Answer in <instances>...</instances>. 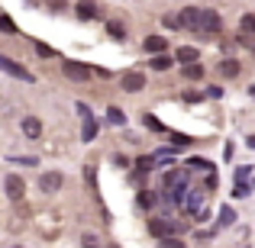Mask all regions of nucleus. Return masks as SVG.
<instances>
[{
	"label": "nucleus",
	"mask_w": 255,
	"mask_h": 248,
	"mask_svg": "<svg viewBox=\"0 0 255 248\" xmlns=\"http://www.w3.org/2000/svg\"><path fill=\"white\" fill-rule=\"evenodd\" d=\"M149 229H152V236L155 239H174V236H181V232H184V226L181 223H174V219H152L149 223Z\"/></svg>",
	"instance_id": "f257e3e1"
},
{
	"label": "nucleus",
	"mask_w": 255,
	"mask_h": 248,
	"mask_svg": "<svg viewBox=\"0 0 255 248\" xmlns=\"http://www.w3.org/2000/svg\"><path fill=\"white\" fill-rule=\"evenodd\" d=\"M223 29V19H220L217 10H200V32H207V36H217V32Z\"/></svg>",
	"instance_id": "f03ea898"
},
{
	"label": "nucleus",
	"mask_w": 255,
	"mask_h": 248,
	"mask_svg": "<svg viewBox=\"0 0 255 248\" xmlns=\"http://www.w3.org/2000/svg\"><path fill=\"white\" fill-rule=\"evenodd\" d=\"M0 71H6L10 78H16V81H29L32 84V75L23 68L19 62H13V58H6V55H0Z\"/></svg>",
	"instance_id": "7ed1b4c3"
},
{
	"label": "nucleus",
	"mask_w": 255,
	"mask_h": 248,
	"mask_svg": "<svg viewBox=\"0 0 255 248\" xmlns=\"http://www.w3.org/2000/svg\"><path fill=\"white\" fill-rule=\"evenodd\" d=\"M178 26H184V29H197V32H200V10H197V6H184V10L178 13Z\"/></svg>",
	"instance_id": "20e7f679"
},
{
	"label": "nucleus",
	"mask_w": 255,
	"mask_h": 248,
	"mask_svg": "<svg viewBox=\"0 0 255 248\" xmlns=\"http://www.w3.org/2000/svg\"><path fill=\"white\" fill-rule=\"evenodd\" d=\"M3 187H6V197H10V200H23L26 184H23V177H19V174H6Z\"/></svg>",
	"instance_id": "39448f33"
},
{
	"label": "nucleus",
	"mask_w": 255,
	"mask_h": 248,
	"mask_svg": "<svg viewBox=\"0 0 255 248\" xmlns=\"http://www.w3.org/2000/svg\"><path fill=\"white\" fill-rule=\"evenodd\" d=\"M184 210H187V213H194V216L204 210V190H200V187H191V190H187V197H184Z\"/></svg>",
	"instance_id": "423d86ee"
},
{
	"label": "nucleus",
	"mask_w": 255,
	"mask_h": 248,
	"mask_svg": "<svg viewBox=\"0 0 255 248\" xmlns=\"http://www.w3.org/2000/svg\"><path fill=\"white\" fill-rule=\"evenodd\" d=\"M145 87V75L142 71H129V75H123V90L126 93H139Z\"/></svg>",
	"instance_id": "0eeeda50"
},
{
	"label": "nucleus",
	"mask_w": 255,
	"mask_h": 248,
	"mask_svg": "<svg viewBox=\"0 0 255 248\" xmlns=\"http://www.w3.org/2000/svg\"><path fill=\"white\" fill-rule=\"evenodd\" d=\"M62 68H65V75H68L71 81H87V78H91V68L81 65V62H65Z\"/></svg>",
	"instance_id": "6e6552de"
},
{
	"label": "nucleus",
	"mask_w": 255,
	"mask_h": 248,
	"mask_svg": "<svg viewBox=\"0 0 255 248\" xmlns=\"http://www.w3.org/2000/svg\"><path fill=\"white\" fill-rule=\"evenodd\" d=\"M39 187H42L45 193H55L58 187H62V174H58V171H49V174H42V177H39Z\"/></svg>",
	"instance_id": "1a4fd4ad"
},
{
	"label": "nucleus",
	"mask_w": 255,
	"mask_h": 248,
	"mask_svg": "<svg viewBox=\"0 0 255 248\" xmlns=\"http://www.w3.org/2000/svg\"><path fill=\"white\" fill-rule=\"evenodd\" d=\"M75 13H78L81 19H94V16H97V3H94V0H78Z\"/></svg>",
	"instance_id": "9d476101"
},
{
	"label": "nucleus",
	"mask_w": 255,
	"mask_h": 248,
	"mask_svg": "<svg viewBox=\"0 0 255 248\" xmlns=\"http://www.w3.org/2000/svg\"><path fill=\"white\" fill-rule=\"evenodd\" d=\"M217 71H220L223 78H236V75H239V62H236V58H223V62L217 65Z\"/></svg>",
	"instance_id": "9b49d317"
},
{
	"label": "nucleus",
	"mask_w": 255,
	"mask_h": 248,
	"mask_svg": "<svg viewBox=\"0 0 255 248\" xmlns=\"http://www.w3.org/2000/svg\"><path fill=\"white\" fill-rule=\"evenodd\" d=\"M23 132H26L29 139H39V136H42V123H39L36 116H26V119H23Z\"/></svg>",
	"instance_id": "f8f14e48"
},
{
	"label": "nucleus",
	"mask_w": 255,
	"mask_h": 248,
	"mask_svg": "<svg viewBox=\"0 0 255 248\" xmlns=\"http://www.w3.org/2000/svg\"><path fill=\"white\" fill-rule=\"evenodd\" d=\"M165 45H168L165 36H149V39H145V52H152V55H162Z\"/></svg>",
	"instance_id": "ddd939ff"
},
{
	"label": "nucleus",
	"mask_w": 255,
	"mask_h": 248,
	"mask_svg": "<svg viewBox=\"0 0 255 248\" xmlns=\"http://www.w3.org/2000/svg\"><path fill=\"white\" fill-rule=\"evenodd\" d=\"M197 58H200V52L194 49V45H181V49H178V62H184V65H194Z\"/></svg>",
	"instance_id": "4468645a"
},
{
	"label": "nucleus",
	"mask_w": 255,
	"mask_h": 248,
	"mask_svg": "<svg viewBox=\"0 0 255 248\" xmlns=\"http://www.w3.org/2000/svg\"><path fill=\"white\" fill-rule=\"evenodd\" d=\"M155 203H158V193L155 190H139V206H142V210H152Z\"/></svg>",
	"instance_id": "2eb2a0df"
},
{
	"label": "nucleus",
	"mask_w": 255,
	"mask_h": 248,
	"mask_svg": "<svg viewBox=\"0 0 255 248\" xmlns=\"http://www.w3.org/2000/svg\"><path fill=\"white\" fill-rule=\"evenodd\" d=\"M149 68H155V71H168L171 68V55H152V62H149Z\"/></svg>",
	"instance_id": "dca6fc26"
},
{
	"label": "nucleus",
	"mask_w": 255,
	"mask_h": 248,
	"mask_svg": "<svg viewBox=\"0 0 255 248\" xmlns=\"http://www.w3.org/2000/svg\"><path fill=\"white\" fill-rule=\"evenodd\" d=\"M107 119H110L113 126H126V113L120 110V106H110V110H107Z\"/></svg>",
	"instance_id": "f3484780"
},
{
	"label": "nucleus",
	"mask_w": 255,
	"mask_h": 248,
	"mask_svg": "<svg viewBox=\"0 0 255 248\" xmlns=\"http://www.w3.org/2000/svg\"><path fill=\"white\" fill-rule=\"evenodd\" d=\"M184 78H187V81H200V78H204V65H197V62L187 65V68H184Z\"/></svg>",
	"instance_id": "a211bd4d"
},
{
	"label": "nucleus",
	"mask_w": 255,
	"mask_h": 248,
	"mask_svg": "<svg viewBox=\"0 0 255 248\" xmlns=\"http://www.w3.org/2000/svg\"><path fill=\"white\" fill-rule=\"evenodd\" d=\"M239 26H243L246 36H255V13H246V16L239 19Z\"/></svg>",
	"instance_id": "6ab92c4d"
},
{
	"label": "nucleus",
	"mask_w": 255,
	"mask_h": 248,
	"mask_svg": "<svg viewBox=\"0 0 255 248\" xmlns=\"http://www.w3.org/2000/svg\"><path fill=\"white\" fill-rule=\"evenodd\" d=\"M0 32H10V36H16V23H13L6 13H0Z\"/></svg>",
	"instance_id": "aec40b11"
},
{
	"label": "nucleus",
	"mask_w": 255,
	"mask_h": 248,
	"mask_svg": "<svg viewBox=\"0 0 255 248\" xmlns=\"http://www.w3.org/2000/svg\"><path fill=\"white\" fill-rule=\"evenodd\" d=\"M252 193V187L246 184V180H236V184H233V197H249Z\"/></svg>",
	"instance_id": "412c9836"
},
{
	"label": "nucleus",
	"mask_w": 255,
	"mask_h": 248,
	"mask_svg": "<svg viewBox=\"0 0 255 248\" xmlns=\"http://www.w3.org/2000/svg\"><path fill=\"white\" fill-rule=\"evenodd\" d=\"M94 136H97V123H94V116H91V119H84V142H91Z\"/></svg>",
	"instance_id": "4be33fe9"
},
{
	"label": "nucleus",
	"mask_w": 255,
	"mask_h": 248,
	"mask_svg": "<svg viewBox=\"0 0 255 248\" xmlns=\"http://www.w3.org/2000/svg\"><path fill=\"white\" fill-rule=\"evenodd\" d=\"M158 248H187V245L174 236V239H158Z\"/></svg>",
	"instance_id": "5701e85b"
},
{
	"label": "nucleus",
	"mask_w": 255,
	"mask_h": 248,
	"mask_svg": "<svg viewBox=\"0 0 255 248\" xmlns=\"http://www.w3.org/2000/svg\"><path fill=\"white\" fill-rule=\"evenodd\" d=\"M187 165H191L194 171H213V167H210V162H207V158H191V162H187Z\"/></svg>",
	"instance_id": "b1692460"
},
{
	"label": "nucleus",
	"mask_w": 255,
	"mask_h": 248,
	"mask_svg": "<svg viewBox=\"0 0 255 248\" xmlns=\"http://www.w3.org/2000/svg\"><path fill=\"white\" fill-rule=\"evenodd\" d=\"M107 32H110L113 39H126V29L120 23H107Z\"/></svg>",
	"instance_id": "393cba45"
},
{
	"label": "nucleus",
	"mask_w": 255,
	"mask_h": 248,
	"mask_svg": "<svg viewBox=\"0 0 255 248\" xmlns=\"http://www.w3.org/2000/svg\"><path fill=\"white\" fill-rule=\"evenodd\" d=\"M136 167H139V174L152 171V167H155V158H149V155H145V158H139V162H136Z\"/></svg>",
	"instance_id": "a878e982"
},
{
	"label": "nucleus",
	"mask_w": 255,
	"mask_h": 248,
	"mask_svg": "<svg viewBox=\"0 0 255 248\" xmlns=\"http://www.w3.org/2000/svg\"><path fill=\"white\" fill-rule=\"evenodd\" d=\"M233 219H236V213H233L230 206H223V210H220V226H230Z\"/></svg>",
	"instance_id": "bb28decb"
},
{
	"label": "nucleus",
	"mask_w": 255,
	"mask_h": 248,
	"mask_svg": "<svg viewBox=\"0 0 255 248\" xmlns=\"http://www.w3.org/2000/svg\"><path fill=\"white\" fill-rule=\"evenodd\" d=\"M81 242H84V248H100V239L94 236V232H84V236H81Z\"/></svg>",
	"instance_id": "cd10ccee"
},
{
	"label": "nucleus",
	"mask_w": 255,
	"mask_h": 248,
	"mask_svg": "<svg viewBox=\"0 0 255 248\" xmlns=\"http://www.w3.org/2000/svg\"><path fill=\"white\" fill-rule=\"evenodd\" d=\"M36 52L42 58H55V49H52V45H45V42H36Z\"/></svg>",
	"instance_id": "c85d7f7f"
},
{
	"label": "nucleus",
	"mask_w": 255,
	"mask_h": 248,
	"mask_svg": "<svg viewBox=\"0 0 255 248\" xmlns=\"http://www.w3.org/2000/svg\"><path fill=\"white\" fill-rule=\"evenodd\" d=\"M145 126H149V129H158V132H165V126H162V123H158V119H155V116H145Z\"/></svg>",
	"instance_id": "c756f323"
},
{
	"label": "nucleus",
	"mask_w": 255,
	"mask_h": 248,
	"mask_svg": "<svg viewBox=\"0 0 255 248\" xmlns=\"http://www.w3.org/2000/svg\"><path fill=\"white\" fill-rule=\"evenodd\" d=\"M171 139H174V145H191V142H194V139H191V136H181V132H174V136H171Z\"/></svg>",
	"instance_id": "7c9ffc66"
},
{
	"label": "nucleus",
	"mask_w": 255,
	"mask_h": 248,
	"mask_svg": "<svg viewBox=\"0 0 255 248\" xmlns=\"http://www.w3.org/2000/svg\"><path fill=\"white\" fill-rule=\"evenodd\" d=\"M246 177H249V165H243V167L236 171V180H246Z\"/></svg>",
	"instance_id": "2f4dec72"
},
{
	"label": "nucleus",
	"mask_w": 255,
	"mask_h": 248,
	"mask_svg": "<svg viewBox=\"0 0 255 248\" xmlns=\"http://www.w3.org/2000/svg\"><path fill=\"white\" fill-rule=\"evenodd\" d=\"M249 149H255V136H249Z\"/></svg>",
	"instance_id": "473e14b6"
},
{
	"label": "nucleus",
	"mask_w": 255,
	"mask_h": 248,
	"mask_svg": "<svg viewBox=\"0 0 255 248\" xmlns=\"http://www.w3.org/2000/svg\"><path fill=\"white\" fill-rule=\"evenodd\" d=\"M249 90H252V93H255V84H252V87H249Z\"/></svg>",
	"instance_id": "72a5a7b5"
},
{
	"label": "nucleus",
	"mask_w": 255,
	"mask_h": 248,
	"mask_svg": "<svg viewBox=\"0 0 255 248\" xmlns=\"http://www.w3.org/2000/svg\"><path fill=\"white\" fill-rule=\"evenodd\" d=\"M13 248H23V245H13Z\"/></svg>",
	"instance_id": "f704fd0d"
},
{
	"label": "nucleus",
	"mask_w": 255,
	"mask_h": 248,
	"mask_svg": "<svg viewBox=\"0 0 255 248\" xmlns=\"http://www.w3.org/2000/svg\"><path fill=\"white\" fill-rule=\"evenodd\" d=\"M113 248H117V245H113Z\"/></svg>",
	"instance_id": "c9c22d12"
}]
</instances>
